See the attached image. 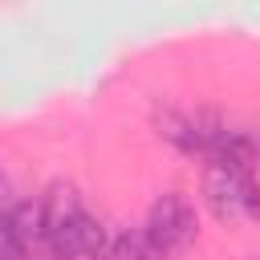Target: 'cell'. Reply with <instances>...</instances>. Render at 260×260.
<instances>
[{
	"label": "cell",
	"mask_w": 260,
	"mask_h": 260,
	"mask_svg": "<svg viewBox=\"0 0 260 260\" xmlns=\"http://www.w3.org/2000/svg\"><path fill=\"white\" fill-rule=\"evenodd\" d=\"M41 207H45V248L57 260H81V256L106 252V240H110L106 228L81 207V195L69 183H53Z\"/></svg>",
	"instance_id": "1"
},
{
	"label": "cell",
	"mask_w": 260,
	"mask_h": 260,
	"mask_svg": "<svg viewBox=\"0 0 260 260\" xmlns=\"http://www.w3.org/2000/svg\"><path fill=\"white\" fill-rule=\"evenodd\" d=\"M203 199L219 223H256L260 219V187L252 179V167H244V162L207 158Z\"/></svg>",
	"instance_id": "2"
},
{
	"label": "cell",
	"mask_w": 260,
	"mask_h": 260,
	"mask_svg": "<svg viewBox=\"0 0 260 260\" xmlns=\"http://www.w3.org/2000/svg\"><path fill=\"white\" fill-rule=\"evenodd\" d=\"M138 232H142V240H146V248H150L154 260H175V256H183V252L195 244V232H199L191 199H187L183 191L158 195V199L150 203L146 223H142Z\"/></svg>",
	"instance_id": "3"
},
{
	"label": "cell",
	"mask_w": 260,
	"mask_h": 260,
	"mask_svg": "<svg viewBox=\"0 0 260 260\" xmlns=\"http://www.w3.org/2000/svg\"><path fill=\"white\" fill-rule=\"evenodd\" d=\"M154 126L167 142H175L179 150L187 154H203V142H199V118L195 114H183V110H158L154 114Z\"/></svg>",
	"instance_id": "4"
},
{
	"label": "cell",
	"mask_w": 260,
	"mask_h": 260,
	"mask_svg": "<svg viewBox=\"0 0 260 260\" xmlns=\"http://www.w3.org/2000/svg\"><path fill=\"white\" fill-rule=\"evenodd\" d=\"M8 219H12V236L24 248V256H32L37 248H45V207H41V199L37 203H16Z\"/></svg>",
	"instance_id": "5"
},
{
	"label": "cell",
	"mask_w": 260,
	"mask_h": 260,
	"mask_svg": "<svg viewBox=\"0 0 260 260\" xmlns=\"http://www.w3.org/2000/svg\"><path fill=\"white\" fill-rule=\"evenodd\" d=\"M98 260H154V256H150L142 232H118V236L106 240V252Z\"/></svg>",
	"instance_id": "6"
},
{
	"label": "cell",
	"mask_w": 260,
	"mask_h": 260,
	"mask_svg": "<svg viewBox=\"0 0 260 260\" xmlns=\"http://www.w3.org/2000/svg\"><path fill=\"white\" fill-rule=\"evenodd\" d=\"M12 207H16V203H12V187H8V175H4V167H0V219L12 215Z\"/></svg>",
	"instance_id": "7"
}]
</instances>
